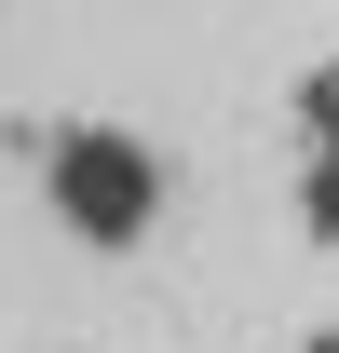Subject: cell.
I'll return each mask as SVG.
<instances>
[{
  "instance_id": "1",
  "label": "cell",
  "mask_w": 339,
  "mask_h": 353,
  "mask_svg": "<svg viewBox=\"0 0 339 353\" xmlns=\"http://www.w3.org/2000/svg\"><path fill=\"white\" fill-rule=\"evenodd\" d=\"M163 204H176V176H163L150 136H123V123H54L41 136V218L68 231V245L123 259V245L163 231Z\"/></svg>"
}]
</instances>
